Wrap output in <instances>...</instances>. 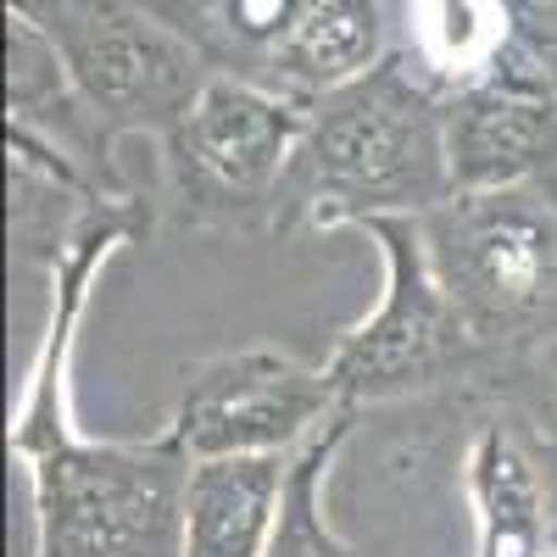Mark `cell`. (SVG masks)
<instances>
[{
  "mask_svg": "<svg viewBox=\"0 0 557 557\" xmlns=\"http://www.w3.org/2000/svg\"><path fill=\"white\" fill-rule=\"evenodd\" d=\"M446 196V89L396 45L385 62L307 107V128L273 196V228L418 218Z\"/></svg>",
  "mask_w": 557,
  "mask_h": 557,
  "instance_id": "6da1fadb",
  "label": "cell"
},
{
  "mask_svg": "<svg viewBox=\"0 0 557 557\" xmlns=\"http://www.w3.org/2000/svg\"><path fill=\"white\" fill-rule=\"evenodd\" d=\"M435 278L474 346L557 335V190L541 178L451 190L418 212Z\"/></svg>",
  "mask_w": 557,
  "mask_h": 557,
  "instance_id": "3957f363",
  "label": "cell"
},
{
  "mask_svg": "<svg viewBox=\"0 0 557 557\" xmlns=\"http://www.w3.org/2000/svg\"><path fill=\"white\" fill-rule=\"evenodd\" d=\"M7 7L34 17L62 51L78 96L112 146L128 134L162 139L218 73V62L157 0H7Z\"/></svg>",
  "mask_w": 557,
  "mask_h": 557,
  "instance_id": "277c9868",
  "label": "cell"
},
{
  "mask_svg": "<svg viewBox=\"0 0 557 557\" xmlns=\"http://www.w3.org/2000/svg\"><path fill=\"white\" fill-rule=\"evenodd\" d=\"M157 7L218 62V73L262 78L268 57L278 51L307 0H157Z\"/></svg>",
  "mask_w": 557,
  "mask_h": 557,
  "instance_id": "8fae6325",
  "label": "cell"
},
{
  "mask_svg": "<svg viewBox=\"0 0 557 557\" xmlns=\"http://www.w3.org/2000/svg\"><path fill=\"white\" fill-rule=\"evenodd\" d=\"M28 496L23 557H184L190 451L157 441H73V412L12 418Z\"/></svg>",
  "mask_w": 557,
  "mask_h": 557,
  "instance_id": "7a4b0ae2",
  "label": "cell"
},
{
  "mask_svg": "<svg viewBox=\"0 0 557 557\" xmlns=\"http://www.w3.org/2000/svg\"><path fill=\"white\" fill-rule=\"evenodd\" d=\"M362 228L380 240L385 290H380V307L357 330H346L330 362H323V380L346 407L435 385L451 368L457 346L469 341L435 278L418 218H368Z\"/></svg>",
  "mask_w": 557,
  "mask_h": 557,
  "instance_id": "8992f818",
  "label": "cell"
},
{
  "mask_svg": "<svg viewBox=\"0 0 557 557\" xmlns=\"http://www.w3.org/2000/svg\"><path fill=\"white\" fill-rule=\"evenodd\" d=\"M301 128L307 101L240 73H212L190 112L162 134L178 212L201 223H273V196L296 157Z\"/></svg>",
  "mask_w": 557,
  "mask_h": 557,
  "instance_id": "5b68a950",
  "label": "cell"
},
{
  "mask_svg": "<svg viewBox=\"0 0 557 557\" xmlns=\"http://www.w3.org/2000/svg\"><path fill=\"white\" fill-rule=\"evenodd\" d=\"M496 7H502L507 39L557 78V0H496Z\"/></svg>",
  "mask_w": 557,
  "mask_h": 557,
  "instance_id": "5bb4252c",
  "label": "cell"
},
{
  "mask_svg": "<svg viewBox=\"0 0 557 557\" xmlns=\"http://www.w3.org/2000/svg\"><path fill=\"white\" fill-rule=\"evenodd\" d=\"M474 502L485 524V557H541V485L524 451L491 430L474 446Z\"/></svg>",
  "mask_w": 557,
  "mask_h": 557,
  "instance_id": "7c38bea8",
  "label": "cell"
},
{
  "mask_svg": "<svg viewBox=\"0 0 557 557\" xmlns=\"http://www.w3.org/2000/svg\"><path fill=\"white\" fill-rule=\"evenodd\" d=\"M351 418L357 407H341L330 412V424L312 430L301 446H296V462H290V485H285V507H278V530L268 541V557H351L330 524H323V480H330V462L335 451L346 446L351 435Z\"/></svg>",
  "mask_w": 557,
  "mask_h": 557,
  "instance_id": "4fadbf2b",
  "label": "cell"
},
{
  "mask_svg": "<svg viewBox=\"0 0 557 557\" xmlns=\"http://www.w3.org/2000/svg\"><path fill=\"white\" fill-rule=\"evenodd\" d=\"M451 190L541 178L557 162V78L513 39L457 89H446Z\"/></svg>",
  "mask_w": 557,
  "mask_h": 557,
  "instance_id": "ba28073f",
  "label": "cell"
},
{
  "mask_svg": "<svg viewBox=\"0 0 557 557\" xmlns=\"http://www.w3.org/2000/svg\"><path fill=\"white\" fill-rule=\"evenodd\" d=\"M7 117L62 146L78 168L112 178V139L101 134L89 101L78 96L62 51L45 39L34 17L12 7H7Z\"/></svg>",
  "mask_w": 557,
  "mask_h": 557,
  "instance_id": "30bf717a",
  "label": "cell"
},
{
  "mask_svg": "<svg viewBox=\"0 0 557 557\" xmlns=\"http://www.w3.org/2000/svg\"><path fill=\"white\" fill-rule=\"evenodd\" d=\"M296 451L190 457L184 480V557H268Z\"/></svg>",
  "mask_w": 557,
  "mask_h": 557,
  "instance_id": "9c48e42d",
  "label": "cell"
},
{
  "mask_svg": "<svg viewBox=\"0 0 557 557\" xmlns=\"http://www.w3.org/2000/svg\"><path fill=\"white\" fill-rule=\"evenodd\" d=\"M341 407L346 401L330 391L323 368H307L268 346H246V351L201 362L184 380L168 435L190 457L296 451Z\"/></svg>",
  "mask_w": 557,
  "mask_h": 557,
  "instance_id": "52a82bcc",
  "label": "cell"
}]
</instances>
